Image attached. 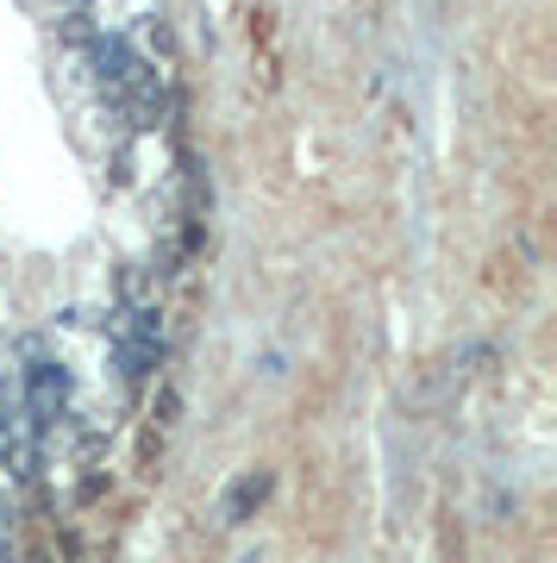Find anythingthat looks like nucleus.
<instances>
[{"instance_id":"nucleus-1","label":"nucleus","mask_w":557,"mask_h":563,"mask_svg":"<svg viewBox=\"0 0 557 563\" xmlns=\"http://www.w3.org/2000/svg\"><path fill=\"white\" fill-rule=\"evenodd\" d=\"M263 495H270V470H251V476H239V483H232V495L219 501V520L239 526L251 507H263Z\"/></svg>"}]
</instances>
